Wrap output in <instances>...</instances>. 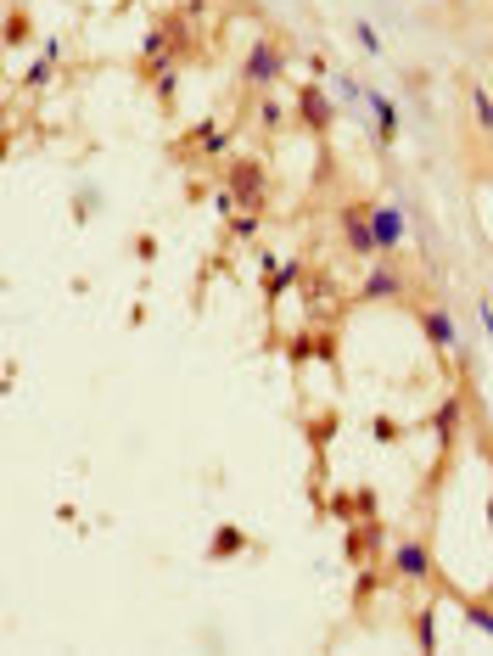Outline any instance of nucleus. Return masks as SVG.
I'll return each mask as SVG.
<instances>
[{
	"mask_svg": "<svg viewBox=\"0 0 493 656\" xmlns=\"http://www.w3.org/2000/svg\"><path fill=\"white\" fill-rule=\"evenodd\" d=\"M370 432H376V443H393L398 438V427H393V421H381V415L370 421Z\"/></svg>",
	"mask_w": 493,
	"mask_h": 656,
	"instance_id": "nucleus-21",
	"label": "nucleus"
},
{
	"mask_svg": "<svg viewBox=\"0 0 493 656\" xmlns=\"http://www.w3.org/2000/svg\"><path fill=\"white\" fill-rule=\"evenodd\" d=\"M421 331L432 337L437 348H454V320H449L443 309H426V314H421Z\"/></svg>",
	"mask_w": 493,
	"mask_h": 656,
	"instance_id": "nucleus-11",
	"label": "nucleus"
},
{
	"mask_svg": "<svg viewBox=\"0 0 493 656\" xmlns=\"http://www.w3.org/2000/svg\"><path fill=\"white\" fill-rule=\"evenodd\" d=\"M6 40H12V45L29 40V17H17V12H12V23H6Z\"/></svg>",
	"mask_w": 493,
	"mask_h": 656,
	"instance_id": "nucleus-19",
	"label": "nucleus"
},
{
	"mask_svg": "<svg viewBox=\"0 0 493 656\" xmlns=\"http://www.w3.org/2000/svg\"><path fill=\"white\" fill-rule=\"evenodd\" d=\"M376 298H404V275L393 264H376L365 275V286H359V303H376Z\"/></svg>",
	"mask_w": 493,
	"mask_h": 656,
	"instance_id": "nucleus-7",
	"label": "nucleus"
},
{
	"mask_svg": "<svg viewBox=\"0 0 493 656\" xmlns=\"http://www.w3.org/2000/svg\"><path fill=\"white\" fill-rule=\"evenodd\" d=\"M247 550V533L236 528V522H225V528L213 533V544H208V561H230V556H241Z\"/></svg>",
	"mask_w": 493,
	"mask_h": 656,
	"instance_id": "nucleus-10",
	"label": "nucleus"
},
{
	"mask_svg": "<svg viewBox=\"0 0 493 656\" xmlns=\"http://www.w3.org/2000/svg\"><path fill=\"white\" fill-rule=\"evenodd\" d=\"M314 348V337H292V343H286V354H292V365H303V354H309Z\"/></svg>",
	"mask_w": 493,
	"mask_h": 656,
	"instance_id": "nucleus-20",
	"label": "nucleus"
},
{
	"mask_svg": "<svg viewBox=\"0 0 493 656\" xmlns=\"http://www.w3.org/2000/svg\"><path fill=\"white\" fill-rule=\"evenodd\" d=\"M370 230H376V253H398V242H404V214H398V208H376V214H370Z\"/></svg>",
	"mask_w": 493,
	"mask_h": 656,
	"instance_id": "nucleus-8",
	"label": "nucleus"
},
{
	"mask_svg": "<svg viewBox=\"0 0 493 656\" xmlns=\"http://www.w3.org/2000/svg\"><path fill=\"white\" fill-rule=\"evenodd\" d=\"M454 421H460V399H443V410H437V421H432V427H437V438H443V443L454 438Z\"/></svg>",
	"mask_w": 493,
	"mask_h": 656,
	"instance_id": "nucleus-14",
	"label": "nucleus"
},
{
	"mask_svg": "<svg viewBox=\"0 0 493 656\" xmlns=\"http://www.w3.org/2000/svg\"><path fill=\"white\" fill-rule=\"evenodd\" d=\"M460 612H465V623H471V628H482V634L493 640V606H488V600H471V595H460Z\"/></svg>",
	"mask_w": 493,
	"mask_h": 656,
	"instance_id": "nucleus-12",
	"label": "nucleus"
},
{
	"mask_svg": "<svg viewBox=\"0 0 493 656\" xmlns=\"http://www.w3.org/2000/svg\"><path fill=\"white\" fill-rule=\"evenodd\" d=\"M353 34H359V45H365L370 57H381V34H376V23H365V17H359V23H353Z\"/></svg>",
	"mask_w": 493,
	"mask_h": 656,
	"instance_id": "nucleus-17",
	"label": "nucleus"
},
{
	"mask_svg": "<svg viewBox=\"0 0 493 656\" xmlns=\"http://www.w3.org/2000/svg\"><path fill=\"white\" fill-rule=\"evenodd\" d=\"M286 286H297V264H275V270H269V281H264V292H269V303L281 298Z\"/></svg>",
	"mask_w": 493,
	"mask_h": 656,
	"instance_id": "nucleus-13",
	"label": "nucleus"
},
{
	"mask_svg": "<svg viewBox=\"0 0 493 656\" xmlns=\"http://www.w3.org/2000/svg\"><path fill=\"white\" fill-rule=\"evenodd\" d=\"M353 505H359V516H376V488H353Z\"/></svg>",
	"mask_w": 493,
	"mask_h": 656,
	"instance_id": "nucleus-18",
	"label": "nucleus"
},
{
	"mask_svg": "<svg viewBox=\"0 0 493 656\" xmlns=\"http://www.w3.org/2000/svg\"><path fill=\"white\" fill-rule=\"evenodd\" d=\"M415 645H421V651H437V634H432V606H426V612L415 617Z\"/></svg>",
	"mask_w": 493,
	"mask_h": 656,
	"instance_id": "nucleus-15",
	"label": "nucleus"
},
{
	"mask_svg": "<svg viewBox=\"0 0 493 656\" xmlns=\"http://www.w3.org/2000/svg\"><path fill=\"white\" fill-rule=\"evenodd\" d=\"M387 567H393V578H404V584H437V561H432V550H426V539H404Z\"/></svg>",
	"mask_w": 493,
	"mask_h": 656,
	"instance_id": "nucleus-2",
	"label": "nucleus"
},
{
	"mask_svg": "<svg viewBox=\"0 0 493 656\" xmlns=\"http://www.w3.org/2000/svg\"><path fill=\"white\" fill-rule=\"evenodd\" d=\"M370 113H376V141L393 146V141H398V107L381 96V90H370Z\"/></svg>",
	"mask_w": 493,
	"mask_h": 656,
	"instance_id": "nucleus-9",
	"label": "nucleus"
},
{
	"mask_svg": "<svg viewBox=\"0 0 493 656\" xmlns=\"http://www.w3.org/2000/svg\"><path fill=\"white\" fill-rule=\"evenodd\" d=\"M381 539H387V528H381L376 516H365V522H353V528H348L342 556H348L353 567H370V561H381Z\"/></svg>",
	"mask_w": 493,
	"mask_h": 656,
	"instance_id": "nucleus-3",
	"label": "nucleus"
},
{
	"mask_svg": "<svg viewBox=\"0 0 493 656\" xmlns=\"http://www.w3.org/2000/svg\"><path fill=\"white\" fill-rule=\"evenodd\" d=\"M370 214H376L370 202H348V208H342V236H348V247H353L359 258L376 253V230H370Z\"/></svg>",
	"mask_w": 493,
	"mask_h": 656,
	"instance_id": "nucleus-6",
	"label": "nucleus"
},
{
	"mask_svg": "<svg viewBox=\"0 0 493 656\" xmlns=\"http://www.w3.org/2000/svg\"><path fill=\"white\" fill-rule=\"evenodd\" d=\"M225 186H230V197L247 202V208L258 214V202H264V191H269V174H264V163H258V157H230Z\"/></svg>",
	"mask_w": 493,
	"mask_h": 656,
	"instance_id": "nucleus-1",
	"label": "nucleus"
},
{
	"mask_svg": "<svg viewBox=\"0 0 493 656\" xmlns=\"http://www.w3.org/2000/svg\"><path fill=\"white\" fill-rule=\"evenodd\" d=\"M292 101H297V118L314 129V135H325V129L337 124V107H331V96H325L320 85H297L292 90Z\"/></svg>",
	"mask_w": 493,
	"mask_h": 656,
	"instance_id": "nucleus-4",
	"label": "nucleus"
},
{
	"mask_svg": "<svg viewBox=\"0 0 493 656\" xmlns=\"http://www.w3.org/2000/svg\"><path fill=\"white\" fill-rule=\"evenodd\" d=\"M471 107H477L482 129H488V135H493V101H488V90H482V85H471Z\"/></svg>",
	"mask_w": 493,
	"mask_h": 656,
	"instance_id": "nucleus-16",
	"label": "nucleus"
},
{
	"mask_svg": "<svg viewBox=\"0 0 493 656\" xmlns=\"http://www.w3.org/2000/svg\"><path fill=\"white\" fill-rule=\"evenodd\" d=\"M281 62H286L281 45L258 40L253 51H247V62H241V79H247V85H275V79H281Z\"/></svg>",
	"mask_w": 493,
	"mask_h": 656,
	"instance_id": "nucleus-5",
	"label": "nucleus"
}]
</instances>
